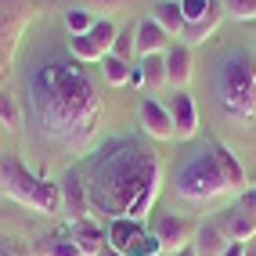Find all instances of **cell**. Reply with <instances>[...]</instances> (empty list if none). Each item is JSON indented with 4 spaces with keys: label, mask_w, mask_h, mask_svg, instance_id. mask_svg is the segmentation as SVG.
Masks as SVG:
<instances>
[{
    "label": "cell",
    "mask_w": 256,
    "mask_h": 256,
    "mask_svg": "<svg viewBox=\"0 0 256 256\" xmlns=\"http://www.w3.org/2000/svg\"><path fill=\"white\" fill-rule=\"evenodd\" d=\"M152 18H156L170 36H180L184 32V11H180V0H156L152 8Z\"/></svg>",
    "instance_id": "d6986e66"
},
{
    "label": "cell",
    "mask_w": 256,
    "mask_h": 256,
    "mask_svg": "<svg viewBox=\"0 0 256 256\" xmlns=\"http://www.w3.org/2000/svg\"><path fill=\"white\" fill-rule=\"evenodd\" d=\"M29 112L44 138L62 148H87L101 126V98L72 62H47L29 76Z\"/></svg>",
    "instance_id": "6da1fadb"
},
{
    "label": "cell",
    "mask_w": 256,
    "mask_h": 256,
    "mask_svg": "<svg viewBox=\"0 0 256 256\" xmlns=\"http://www.w3.org/2000/svg\"><path fill=\"white\" fill-rule=\"evenodd\" d=\"M0 256H36V252L18 238H0Z\"/></svg>",
    "instance_id": "f1b7e54d"
},
{
    "label": "cell",
    "mask_w": 256,
    "mask_h": 256,
    "mask_svg": "<svg viewBox=\"0 0 256 256\" xmlns=\"http://www.w3.org/2000/svg\"><path fill=\"white\" fill-rule=\"evenodd\" d=\"M83 8H87L90 14L101 11V18H112V14H119L126 8V0H83Z\"/></svg>",
    "instance_id": "4316f807"
},
{
    "label": "cell",
    "mask_w": 256,
    "mask_h": 256,
    "mask_svg": "<svg viewBox=\"0 0 256 256\" xmlns=\"http://www.w3.org/2000/svg\"><path fill=\"white\" fill-rule=\"evenodd\" d=\"M141 72H144V87H162L166 83V54H148L141 58Z\"/></svg>",
    "instance_id": "7402d4cb"
},
{
    "label": "cell",
    "mask_w": 256,
    "mask_h": 256,
    "mask_svg": "<svg viewBox=\"0 0 256 256\" xmlns=\"http://www.w3.org/2000/svg\"><path fill=\"white\" fill-rule=\"evenodd\" d=\"M195 76V54L188 44H170L166 50V83L174 90H188V83Z\"/></svg>",
    "instance_id": "4fadbf2b"
},
{
    "label": "cell",
    "mask_w": 256,
    "mask_h": 256,
    "mask_svg": "<svg viewBox=\"0 0 256 256\" xmlns=\"http://www.w3.org/2000/svg\"><path fill=\"white\" fill-rule=\"evenodd\" d=\"M112 54L130 62V54H134V32H126V29L119 32V36H116V44H112Z\"/></svg>",
    "instance_id": "f546056e"
},
{
    "label": "cell",
    "mask_w": 256,
    "mask_h": 256,
    "mask_svg": "<svg viewBox=\"0 0 256 256\" xmlns=\"http://www.w3.org/2000/svg\"><path fill=\"white\" fill-rule=\"evenodd\" d=\"M180 11H184V22H198V18H206L210 0H180Z\"/></svg>",
    "instance_id": "83f0119b"
},
{
    "label": "cell",
    "mask_w": 256,
    "mask_h": 256,
    "mask_svg": "<svg viewBox=\"0 0 256 256\" xmlns=\"http://www.w3.org/2000/svg\"><path fill=\"white\" fill-rule=\"evenodd\" d=\"M192 249H195V256H224V249H228V234L220 231L216 220H206V224L195 228Z\"/></svg>",
    "instance_id": "e0dca14e"
},
{
    "label": "cell",
    "mask_w": 256,
    "mask_h": 256,
    "mask_svg": "<svg viewBox=\"0 0 256 256\" xmlns=\"http://www.w3.org/2000/svg\"><path fill=\"white\" fill-rule=\"evenodd\" d=\"M213 98L231 123H256V58L249 50H228L213 69Z\"/></svg>",
    "instance_id": "3957f363"
},
{
    "label": "cell",
    "mask_w": 256,
    "mask_h": 256,
    "mask_svg": "<svg viewBox=\"0 0 256 256\" xmlns=\"http://www.w3.org/2000/svg\"><path fill=\"white\" fill-rule=\"evenodd\" d=\"M170 116H174V134L180 141H192L198 134V108H195V98L188 90H174V98H170Z\"/></svg>",
    "instance_id": "5bb4252c"
},
{
    "label": "cell",
    "mask_w": 256,
    "mask_h": 256,
    "mask_svg": "<svg viewBox=\"0 0 256 256\" xmlns=\"http://www.w3.org/2000/svg\"><path fill=\"white\" fill-rule=\"evenodd\" d=\"M130 87H144V72H141V65H138V69H130Z\"/></svg>",
    "instance_id": "1f68e13d"
},
{
    "label": "cell",
    "mask_w": 256,
    "mask_h": 256,
    "mask_svg": "<svg viewBox=\"0 0 256 256\" xmlns=\"http://www.w3.org/2000/svg\"><path fill=\"white\" fill-rule=\"evenodd\" d=\"M174 192L195 206H206V202L220 198L231 192V180H228V170L224 159H220V144H206L192 152L174 174Z\"/></svg>",
    "instance_id": "277c9868"
},
{
    "label": "cell",
    "mask_w": 256,
    "mask_h": 256,
    "mask_svg": "<svg viewBox=\"0 0 256 256\" xmlns=\"http://www.w3.org/2000/svg\"><path fill=\"white\" fill-rule=\"evenodd\" d=\"M246 256H256V246H246Z\"/></svg>",
    "instance_id": "836d02e7"
},
{
    "label": "cell",
    "mask_w": 256,
    "mask_h": 256,
    "mask_svg": "<svg viewBox=\"0 0 256 256\" xmlns=\"http://www.w3.org/2000/svg\"><path fill=\"white\" fill-rule=\"evenodd\" d=\"M0 192L14 202H22V206H29V210L47 213V216L62 213V184L29 174L26 162L18 156H11V152L0 156Z\"/></svg>",
    "instance_id": "5b68a950"
},
{
    "label": "cell",
    "mask_w": 256,
    "mask_h": 256,
    "mask_svg": "<svg viewBox=\"0 0 256 256\" xmlns=\"http://www.w3.org/2000/svg\"><path fill=\"white\" fill-rule=\"evenodd\" d=\"M130 69H134V65L126 58H116V54L101 58V72H105V83H112V87H126V83H130Z\"/></svg>",
    "instance_id": "44dd1931"
},
{
    "label": "cell",
    "mask_w": 256,
    "mask_h": 256,
    "mask_svg": "<svg viewBox=\"0 0 256 256\" xmlns=\"http://www.w3.org/2000/svg\"><path fill=\"white\" fill-rule=\"evenodd\" d=\"M224 4V14L238 22H256V0H220Z\"/></svg>",
    "instance_id": "d4e9b609"
},
{
    "label": "cell",
    "mask_w": 256,
    "mask_h": 256,
    "mask_svg": "<svg viewBox=\"0 0 256 256\" xmlns=\"http://www.w3.org/2000/svg\"><path fill=\"white\" fill-rule=\"evenodd\" d=\"M44 256H83L80 246L72 242V231H58V234H47L40 242Z\"/></svg>",
    "instance_id": "ffe728a7"
},
{
    "label": "cell",
    "mask_w": 256,
    "mask_h": 256,
    "mask_svg": "<svg viewBox=\"0 0 256 256\" xmlns=\"http://www.w3.org/2000/svg\"><path fill=\"white\" fill-rule=\"evenodd\" d=\"M72 242L80 246L83 256H101V252H105V246H108L105 234H101L90 220H80V224H72Z\"/></svg>",
    "instance_id": "ac0fdd59"
},
{
    "label": "cell",
    "mask_w": 256,
    "mask_h": 256,
    "mask_svg": "<svg viewBox=\"0 0 256 256\" xmlns=\"http://www.w3.org/2000/svg\"><path fill=\"white\" fill-rule=\"evenodd\" d=\"M174 256H195V249L188 246V249H180V252H174Z\"/></svg>",
    "instance_id": "d6a6232c"
},
{
    "label": "cell",
    "mask_w": 256,
    "mask_h": 256,
    "mask_svg": "<svg viewBox=\"0 0 256 256\" xmlns=\"http://www.w3.org/2000/svg\"><path fill=\"white\" fill-rule=\"evenodd\" d=\"M94 14L87 8H69L65 11V29H69V36H83V32H90L94 29Z\"/></svg>",
    "instance_id": "603a6c76"
},
{
    "label": "cell",
    "mask_w": 256,
    "mask_h": 256,
    "mask_svg": "<svg viewBox=\"0 0 256 256\" xmlns=\"http://www.w3.org/2000/svg\"><path fill=\"white\" fill-rule=\"evenodd\" d=\"M220 159H224L228 180H231V192H238V188L246 184V170H242V162H238V159H234V152H231V148H224V144H220Z\"/></svg>",
    "instance_id": "cb8c5ba5"
},
{
    "label": "cell",
    "mask_w": 256,
    "mask_h": 256,
    "mask_svg": "<svg viewBox=\"0 0 256 256\" xmlns=\"http://www.w3.org/2000/svg\"><path fill=\"white\" fill-rule=\"evenodd\" d=\"M220 22H224V4H220V0H210V11H206V18H198V22H184V44L188 47H198V44H206L213 32L220 29Z\"/></svg>",
    "instance_id": "2e32d148"
},
{
    "label": "cell",
    "mask_w": 256,
    "mask_h": 256,
    "mask_svg": "<svg viewBox=\"0 0 256 256\" xmlns=\"http://www.w3.org/2000/svg\"><path fill=\"white\" fill-rule=\"evenodd\" d=\"M216 224L228 234V242H252L256 238V195H249V206L224 210V216Z\"/></svg>",
    "instance_id": "8fae6325"
},
{
    "label": "cell",
    "mask_w": 256,
    "mask_h": 256,
    "mask_svg": "<svg viewBox=\"0 0 256 256\" xmlns=\"http://www.w3.org/2000/svg\"><path fill=\"white\" fill-rule=\"evenodd\" d=\"M0 123L4 126H22V108L8 90H0Z\"/></svg>",
    "instance_id": "484cf974"
},
{
    "label": "cell",
    "mask_w": 256,
    "mask_h": 256,
    "mask_svg": "<svg viewBox=\"0 0 256 256\" xmlns=\"http://www.w3.org/2000/svg\"><path fill=\"white\" fill-rule=\"evenodd\" d=\"M108 246L119 252V256H156L162 252L159 249V238L152 234L144 228V220H126V216H119L108 224Z\"/></svg>",
    "instance_id": "52a82bcc"
},
{
    "label": "cell",
    "mask_w": 256,
    "mask_h": 256,
    "mask_svg": "<svg viewBox=\"0 0 256 256\" xmlns=\"http://www.w3.org/2000/svg\"><path fill=\"white\" fill-rule=\"evenodd\" d=\"M119 36V29L112 18H98L90 32H83V36H69V50L76 62H101L105 54H112V44Z\"/></svg>",
    "instance_id": "9c48e42d"
},
{
    "label": "cell",
    "mask_w": 256,
    "mask_h": 256,
    "mask_svg": "<svg viewBox=\"0 0 256 256\" xmlns=\"http://www.w3.org/2000/svg\"><path fill=\"white\" fill-rule=\"evenodd\" d=\"M138 123H141V130L148 134V138H156V141H174L177 138V134H174V116H170V105H162V101H156V98H144L141 101Z\"/></svg>",
    "instance_id": "30bf717a"
},
{
    "label": "cell",
    "mask_w": 256,
    "mask_h": 256,
    "mask_svg": "<svg viewBox=\"0 0 256 256\" xmlns=\"http://www.w3.org/2000/svg\"><path fill=\"white\" fill-rule=\"evenodd\" d=\"M32 11H36L32 0H0V76L8 72V65L14 58V47H18Z\"/></svg>",
    "instance_id": "8992f818"
},
{
    "label": "cell",
    "mask_w": 256,
    "mask_h": 256,
    "mask_svg": "<svg viewBox=\"0 0 256 256\" xmlns=\"http://www.w3.org/2000/svg\"><path fill=\"white\" fill-rule=\"evenodd\" d=\"M148 224H152V234L159 238L162 252H180V249L192 246V238H195V224H192V220H184L177 213H166V210H152Z\"/></svg>",
    "instance_id": "ba28073f"
},
{
    "label": "cell",
    "mask_w": 256,
    "mask_h": 256,
    "mask_svg": "<svg viewBox=\"0 0 256 256\" xmlns=\"http://www.w3.org/2000/svg\"><path fill=\"white\" fill-rule=\"evenodd\" d=\"M224 256H246V242H228Z\"/></svg>",
    "instance_id": "4dcf8cb0"
},
{
    "label": "cell",
    "mask_w": 256,
    "mask_h": 256,
    "mask_svg": "<svg viewBox=\"0 0 256 256\" xmlns=\"http://www.w3.org/2000/svg\"><path fill=\"white\" fill-rule=\"evenodd\" d=\"M159 192H162L159 159L134 138H119L105 144L87 180L90 210L105 213L108 220H119V216L148 220L152 210H156Z\"/></svg>",
    "instance_id": "7a4b0ae2"
},
{
    "label": "cell",
    "mask_w": 256,
    "mask_h": 256,
    "mask_svg": "<svg viewBox=\"0 0 256 256\" xmlns=\"http://www.w3.org/2000/svg\"><path fill=\"white\" fill-rule=\"evenodd\" d=\"M170 40H174V36H170V32H166L156 18H152V14H148V18H141L138 29H134V50H138L141 58H148V54H166V50H170Z\"/></svg>",
    "instance_id": "9a60e30c"
},
{
    "label": "cell",
    "mask_w": 256,
    "mask_h": 256,
    "mask_svg": "<svg viewBox=\"0 0 256 256\" xmlns=\"http://www.w3.org/2000/svg\"><path fill=\"white\" fill-rule=\"evenodd\" d=\"M62 213H69L72 224H80V220H87L90 213V195H87V180H83L76 170H69V174L62 177Z\"/></svg>",
    "instance_id": "7c38bea8"
}]
</instances>
